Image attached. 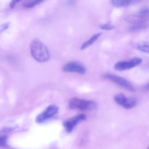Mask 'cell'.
<instances>
[{
    "instance_id": "obj_19",
    "label": "cell",
    "mask_w": 149,
    "mask_h": 149,
    "mask_svg": "<svg viewBox=\"0 0 149 149\" xmlns=\"http://www.w3.org/2000/svg\"><path fill=\"white\" fill-rule=\"evenodd\" d=\"M148 149H149V147H148Z\"/></svg>"
},
{
    "instance_id": "obj_9",
    "label": "cell",
    "mask_w": 149,
    "mask_h": 149,
    "mask_svg": "<svg viewBox=\"0 0 149 149\" xmlns=\"http://www.w3.org/2000/svg\"><path fill=\"white\" fill-rule=\"evenodd\" d=\"M87 116L84 114H79L67 120L63 123V126L68 132L72 131L74 128L80 122L85 120Z\"/></svg>"
},
{
    "instance_id": "obj_5",
    "label": "cell",
    "mask_w": 149,
    "mask_h": 149,
    "mask_svg": "<svg viewBox=\"0 0 149 149\" xmlns=\"http://www.w3.org/2000/svg\"><path fill=\"white\" fill-rule=\"evenodd\" d=\"M115 102L122 106L124 108L127 109H132L136 106L138 101L136 98L133 97H126L123 94H118L114 97Z\"/></svg>"
},
{
    "instance_id": "obj_13",
    "label": "cell",
    "mask_w": 149,
    "mask_h": 149,
    "mask_svg": "<svg viewBox=\"0 0 149 149\" xmlns=\"http://www.w3.org/2000/svg\"><path fill=\"white\" fill-rule=\"evenodd\" d=\"M44 1V0H31L23 4V7L25 8H31L40 4Z\"/></svg>"
},
{
    "instance_id": "obj_6",
    "label": "cell",
    "mask_w": 149,
    "mask_h": 149,
    "mask_svg": "<svg viewBox=\"0 0 149 149\" xmlns=\"http://www.w3.org/2000/svg\"><path fill=\"white\" fill-rule=\"evenodd\" d=\"M59 107L55 105L49 106L43 112L38 115L36 121L37 123H42L54 117L58 113Z\"/></svg>"
},
{
    "instance_id": "obj_14",
    "label": "cell",
    "mask_w": 149,
    "mask_h": 149,
    "mask_svg": "<svg viewBox=\"0 0 149 149\" xmlns=\"http://www.w3.org/2000/svg\"><path fill=\"white\" fill-rule=\"evenodd\" d=\"M100 28L102 29L105 30H111L115 28V26L111 25V24H102L100 26Z\"/></svg>"
},
{
    "instance_id": "obj_10",
    "label": "cell",
    "mask_w": 149,
    "mask_h": 149,
    "mask_svg": "<svg viewBox=\"0 0 149 149\" xmlns=\"http://www.w3.org/2000/svg\"><path fill=\"white\" fill-rule=\"evenodd\" d=\"M102 34V33H99L93 35L87 41L83 44L81 47V49L82 50H84V49H85L87 48L88 47H90L97 40V39L99 38V37L101 36Z\"/></svg>"
},
{
    "instance_id": "obj_3",
    "label": "cell",
    "mask_w": 149,
    "mask_h": 149,
    "mask_svg": "<svg viewBox=\"0 0 149 149\" xmlns=\"http://www.w3.org/2000/svg\"><path fill=\"white\" fill-rule=\"evenodd\" d=\"M69 107L72 109L92 110L96 109L97 104L94 101L75 97L70 101Z\"/></svg>"
},
{
    "instance_id": "obj_12",
    "label": "cell",
    "mask_w": 149,
    "mask_h": 149,
    "mask_svg": "<svg viewBox=\"0 0 149 149\" xmlns=\"http://www.w3.org/2000/svg\"><path fill=\"white\" fill-rule=\"evenodd\" d=\"M134 46L135 48L141 52L149 53V41L136 43Z\"/></svg>"
},
{
    "instance_id": "obj_7",
    "label": "cell",
    "mask_w": 149,
    "mask_h": 149,
    "mask_svg": "<svg viewBox=\"0 0 149 149\" xmlns=\"http://www.w3.org/2000/svg\"><path fill=\"white\" fill-rule=\"evenodd\" d=\"M142 61L143 60L141 58H135L129 61H119L115 64L114 69L118 71L130 69L139 65L142 62Z\"/></svg>"
},
{
    "instance_id": "obj_15",
    "label": "cell",
    "mask_w": 149,
    "mask_h": 149,
    "mask_svg": "<svg viewBox=\"0 0 149 149\" xmlns=\"http://www.w3.org/2000/svg\"><path fill=\"white\" fill-rule=\"evenodd\" d=\"M0 145L1 147H5L7 145V137L6 136H2L1 137Z\"/></svg>"
},
{
    "instance_id": "obj_11",
    "label": "cell",
    "mask_w": 149,
    "mask_h": 149,
    "mask_svg": "<svg viewBox=\"0 0 149 149\" xmlns=\"http://www.w3.org/2000/svg\"><path fill=\"white\" fill-rule=\"evenodd\" d=\"M112 5L116 8H122L132 6V0H111Z\"/></svg>"
},
{
    "instance_id": "obj_17",
    "label": "cell",
    "mask_w": 149,
    "mask_h": 149,
    "mask_svg": "<svg viewBox=\"0 0 149 149\" xmlns=\"http://www.w3.org/2000/svg\"><path fill=\"white\" fill-rule=\"evenodd\" d=\"M10 22H8V23H5L3 25L1 26V32L5 31V30L7 29L10 26Z\"/></svg>"
},
{
    "instance_id": "obj_18",
    "label": "cell",
    "mask_w": 149,
    "mask_h": 149,
    "mask_svg": "<svg viewBox=\"0 0 149 149\" xmlns=\"http://www.w3.org/2000/svg\"><path fill=\"white\" fill-rule=\"evenodd\" d=\"M144 89L146 91H149V83L147 85H146Z\"/></svg>"
},
{
    "instance_id": "obj_16",
    "label": "cell",
    "mask_w": 149,
    "mask_h": 149,
    "mask_svg": "<svg viewBox=\"0 0 149 149\" xmlns=\"http://www.w3.org/2000/svg\"><path fill=\"white\" fill-rule=\"evenodd\" d=\"M22 0H12L11 3L10 4V8L11 9H13L15 7L17 3H19L20 1H21Z\"/></svg>"
},
{
    "instance_id": "obj_1",
    "label": "cell",
    "mask_w": 149,
    "mask_h": 149,
    "mask_svg": "<svg viewBox=\"0 0 149 149\" xmlns=\"http://www.w3.org/2000/svg\"><path fill=\"white\" fill-rule=\"evenodd\" d=\"M31 54L39 62H45L50 59L49 51L46 45L39 39H34L30 43Z\"/></svg>"
},
{
    "instance_id": "obj_2",
    "label": "cell",
    "mask_w": 149,
    "mask_h": 149,
    "mask_svg": "<svg viewBox=\"0 0 149 149\" xmlns=\"http://www.w3.org/2000/svg\"><path fill=\"white\" fill-rule=\"evenodd\" d=\"M128 23L132 24V30L141 29L146 28L149 21V15L138 13L137 14L129 15L125 18Z\"/></svg>"
},
{
    "instance_id": "obj_8",
    "label": "cell",
    "mask_w": 149,
    "mask_h": 149,
    "mask_svg": "<svg viewBox=\"0 0 149 149\" xmlns=\"http://www.w3.org/2000/svg\"><path fill=\"white\" fill-rule=\"evenodd\" d=\"M62 70L65 72H72L84 74L86 72L85 66L77 62H70L64 65L62 68Z\"/></svg>"
},
{
    "instance_id": "obj_4",
    "label": "cell",
    "mask_w": 149,
    "mask_h": 149,
    "mask_svg": "<svg viewBox=\"0 0 149 149\" xmlns=\"http://www.w3.org/2000/svg\"><path fill=\"white\" fill-rule=\"evenodd\" d=\"M103 77L104 79L116 84L126 90L131 92H134L136 91L134 86L130 82L121 77L112 74H106L104 75Z\"/></svg>"
}]
</instances>
